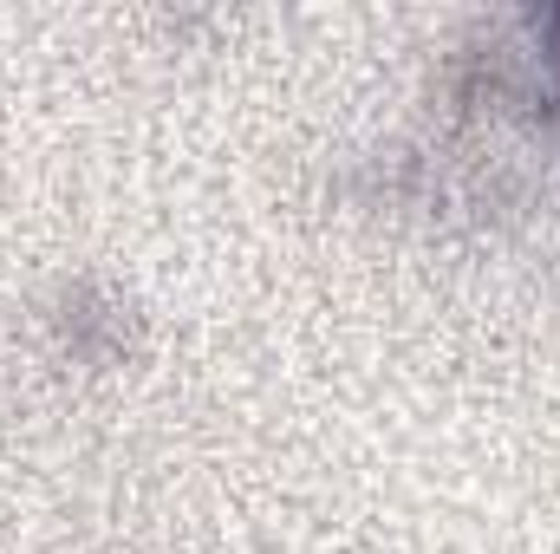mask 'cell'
Here are the masks:
<instances>
[{"label":"cell","mask_w":560,"mask_h":554,"mask_svg":"<svg viewBox=\"0 0 560 554\" xmlns=\"http://www.w3.org/2000/svg\"><path fill=\"white\" fill-rule=\"evenodd\" d=\"M555 33H560V13H555Z\"/></svg>","instance_id":"6da1fadb"}]
</instances>
